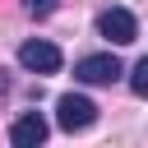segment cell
Here are the masks:
<instances>
[{"label":"cell","instance_id":"4","mask_svg":"<svg viewBox=\"0 0 148 148\" xmlns=\"http://www.w3.org/2000/svg\"><path fill=\"white\" fill-rule=\"evenodd\" d=\"M125 69H120V60L111 56V51H92V56H79L74 60V79L79 83H88V88H102V83H116Z\"/></svg>","mask_w":148,"mask_h":148},{"label":"cell","instance_id":"1","mask_svg":"<svg viewBox=\"0 0 148 148\" xmlns=\"http://www.w3.org/2000/svg\"><path fill=\"white\" fill-rule=\"evenodd\" d=\"M56 125H60L65 134H83V130H92V125H97V102L83 97V92H65V97L56 102Z\"/></svg>","mask_w":148,"mask_h":148},{"label":"cell","instance_id":"7","mask_svg":"<svg viewBox=\"0 0 148 148\" xmlns=\"http://www.w3.org/2000/svg\"><path fill=\"white\" fill-rule=\"evenodd\" d=\"M56 5H60V0H23V14H28V18H51Z\"/></svg>","mask_w":148,"mask_h":148},{"label":"cell","instance_id":"8","mask_svg":"<svg viewBox=\"0 0 148 148\" xmlns=\"http://www.w3.org/2000/svg\"><path fill=\"white\" fill-rule=\"evenodd\" d=\"M5 92H9V74L0 69V97H5Z\"/></svg>","mask_w":148,"mask_h":148},{"label":"cell","instance_id":"2","mask_svg":"<svg viewBox=\"0 0 148 148\" xmlns=\"http://www.w3.org/2000/svg\"><path fill=\"white\" fill-rule=\"evenodd\" d=\"M18 65H23L28 74L46 79V74H60L65 56H60V46H56V42H46V37H28V42L18 46Z\"/></svg>","mask_w":148,"mask_h":148},{"label":"cell","instance_id":"6","mask_svg":"<svg viewBox=\"0 0 148 148\" xmlns=\"http://www.w3.org/2000/svg\"><path fill=\"white\" fill-rule=\"evenodd\" d=\"M130 92L148 102V56H139V60H134V69H130Z\"/></svg>","mask_w":148,"mask_h":148},{"label":"cell","instance_id":"3","mask_svg":"<svg viewBox=\"0 0 148 148\" xmlns=\"http://www.w3.org/2000/svg\"><path fill=\"white\" fill-rule=\"evenodd\" d=\"M97 37H106L111 46H130L139 37V18L125 9V5H106L97 14Z\"/></svg>","mask_w":148,"mask_h":148},{"label":"cell","instance_id":"5","mask_svg":"<svg viewBox=\"0 0 148 148\" xmlns=\"http://www.w3.org/2000/svg\"><path fill=\"white\" fill-rule=\"evenodd\" d=\"M46 134H51V125H46L42 111H23V116L9 125V143H14V148H42Z\"/></svg>","mask_w":148,"mask_h":148}]
</instances>
